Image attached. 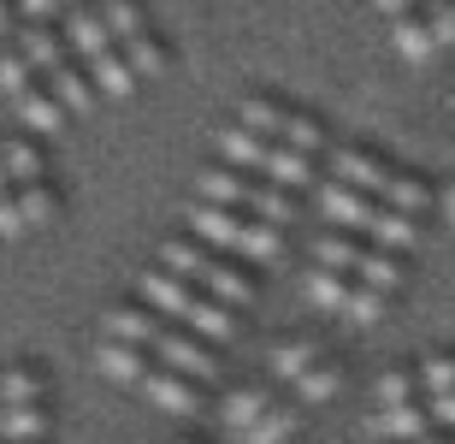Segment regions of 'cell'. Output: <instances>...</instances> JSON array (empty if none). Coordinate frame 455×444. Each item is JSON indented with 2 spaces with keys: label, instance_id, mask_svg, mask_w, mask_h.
I'll return each mask as SVG.
<instances>
[{
  "label": "cell",
  "instance_id": "28",
  "mask_svg": "<svg viewBox=\"0 0 455 444\" xmlns=\"http://www.w3.org/2000/svg\"><path fill=\"white\" fill-rule=\"evenodd\" d=\"M355 285H372V291L403 296V291H408V255H396V249H379V243L367 238V255H361V267H355Z\"/></svg>",
  "mask_w": 455,
  "mask_h": 444
},
{
  "label": "cell",
  "instance_id": "6",
  "mask_svg": "<svg viewBox=\"0 0 455 444\" xmlns=\"http://www.w3.org/2000/svg\"><path fill=\"white\" fill-rule=\"evenodd\" d=\"M154 361L172 367V374L202 379V385H220V343H207L202 332H189V326H178V320H166V332L154 343Z\"/></svg>",
  "mask_w": 455,
  "mask_h": 444
},
{
  "label": "cell",
  "instance_id": "34",
  "mask_svg": "<svg viewBox=\"0 0 455 444\" xmlns=\"http://www.w3.org/2000/svg\"><path fill=\"white\" fill-rule=\"evenodd\" d=\"M403 303V296H390V291H372V285H355V296H349V308H343V326H379V320H390V308Z\"/></svg>",
  "mask_w": 455,
  "mask_h": 444
},
{
  "label": "cell",
  "instance_id": "12",
  "mask_svg": "<svg viewBox=\"0 0 455 444\" xmlns=\"http://www.w3.org/2000/svg\"><path fill=\"white\" fill-rule=\"evenodd\" d=\"M325 350H331V343H325L320 332H278V338L267 343V374L290 392V385H296V379H302Z\"/></svg>",
  "mask_w": 455,
  "mask_h": 444
},
{
  "label": "cell",
  "instance_id": "27",
  "mask_svg": "<svg viewBox=\"0 0 455 444\" xmlns=\"http://www.w3.org/2000/svg\"><path fill=\"white\" fill-rule=\"evenodd\" d=\"M84 66H89V77H95V89H101V101H131L136 89H142V77H136L124 48H107V53H95V60H84Z\"/></svg>",
  "mask_w": 455,
  "mask_h": 444
},
{
  "label": "cell",
  "instance_id": "46",
  "mask_svg": "<svg viewBox=\"0 0 455 444\" xmlns=\"http://www.w3.org/2000/svg\"><path fill=\"white\" fill-rule=\"evenodd\" d=\"M450 160H455V154H450Z\"/></svg>",
  "mask_w": 455,
  "mask_h": 444
},
{
  "label": "cell",
  "instance_id": "5",
  "mask_svg": "<svg viewBox=\"0 0 455 444\" xmlns=\"http://www.w3.org/2000/svg\"><path fill=\"white\" fill-rule=\"evenodd\" d=\"M213 392L220 385H202L189 374H172V367H154V379L142 385V403L166 421H213Z\"/></svg>",
  "mask_w": 455,
  "mask_h": 444
},
{
  "label": "cell",
  "instance_id": "38",
  "mask_svg": "<svg viewBox=\"0 0 455 444\" xmlns=\"http://www.w3.org/2000/svg\"><path fill=\"white\" fill-rule=\"evenodd\" d=\"M426 409H432V427L438 432H455V392L450 397H426Z\"/></svg>",
  "mask_w": 455,
  "mask_h": 444
},
{
  "label": "cell",
  "instance_id": "23",
  "mask_svg": "<svg viewBox=\"0 0 455 444\" xmlns=\"http://www.w3.org/2000/svg\"><path fill=\"white\" fill-rule=\"evenodd\" d=\"M302 296L320 308L325 320H343V308H349V296H355V279H349V273H338V267H320V261H307Z\"/></svg>",
  "mask_w": 455,
  "mask_h": 444
},
{
  "label": "cell",
  "instance_id": "20",
  "mask_svg": "<svg viewBox=\"0 0 455 444\" xmlns=\"http://www.w3.org/2000/svg\"><path fill=\"white\" fill-rule=\"evenodd\" d=\"M60 36L71 42V53L77 60H95V53H107V48H118L113 42V30H107V18H101V6L89 0V6H71L66 18H60Z\"/></svg>",
  "mask_w": 455,
  "mask_h": 444
},
{
  "label": "cell",
  "instance_id": "33",
  "mask_svg": "<svg viewBox=\"0 0 455 444\" xmlns=\"http://www.w3.org/2000/svg\"><path fill=\"white\" fill-rule=\"evenodd\" d=\"M124 53H131V66H136L142 84H154V77H166V71H172V48H166V36H160V30L124 42Z\"/></svg>",
  "mask_w": 455,
  "mask_h": 444
},
{
  "label": "cell",
  "instance_id": "25",
  "mask_svg": "<svg viewBox=\"0 0 455 444\" xmlns=\"http://www.w3.org/2000/svg\"><path fill=\"white\" fill-rule=\"evenodd\" d=\"M343 379H349V367H343L338 350H325L314 367H307L296 385H290V397L302 403V409H320V403H331V397H343Z\"/></svg>",
  "mask_w": 455,
  "mask_h": 444
},
{
  "label": "cell",
  "instance_id": "42",
  "mask_svg": "<svg viewBox=\"0 0 455 444\" xmlns=\"http://www.w3.org/2000/svg\"><path fill=\"white\" fill-rule=\"evenodd\" d=\"M172 444H220V439H196V432H184V439H172Z\"/></svg>",
  "mask_w": 455,
  "mask_h": 444
},
{
  "label": "cell",
  "instance_id": "8",
  "mask_svg": "<svg viewBox=\"0 0 455 444\" xmlns=\"http://www.w3.org/2000/svg\"><path fill=\"white\" fill-rule=\"evenodd\" d=\"M314 214H320V225H338V231L367 238L372 214H379V196H367V190H355V184H338V178H320L314 184Z\"/></svg>",
  "mask_w": 455,
  "mask_h": 444
},
{
  "label": "cell",
  "instance_id": "18",
  "mask_svg": "<svg viewBox=\"0 0 455 444\" xmlns=\"http://www.w3.org/2000/svg\"><path fill=\"white\" fill-rule=\"evenodd\" d=\"M0 444H53V403H0Z\"/></svg>",
  "mask_w": 455,
  "mask_h": 444
},
{
  "label": "cell",
  "instance_id": "37",
  "mask_svg": "<svg viewBox=\"0 0 455 444\" xmlns=\"http://www.w3.org/2000/svg\"><path fill=\"white\" fill-rule=\"evenodd\" d=\"M426 18H432V36H438V48L450 53V48H455V0H426Z\"/></svg>",
  "mask_w": 455,
  "mask_h": 444
},
{
  "label": "cell",
  "instance_id": "30",
  "mask_svg": "<svg viewBox=\"0 0 455 444\" xmlns=\"http://www.w3.org/2000/svg\"><path fill=\"white\" fill-rule=\"evenodd\" d=\"M18 214H24V225H30V238L48 231V225H60V214H66L60 178H48V184H18Z\"/></svg>",
  "mask_w": 455,
  "mask_h": 444
},
{
  "label": "cell",
  "instance_id": "4",
  "mask_svg": "<svg viewBox=\"0 0 455 444\" xmlns=\"http://www.w3.org/2000/svg\"><path fill=\"white\" fill-rule=\"evenodd\" d=\"M278 397H284V385H278L272 374L225 379L220 392H213V427H220L213 439H220V444H236V432H249L254 421H260V415L278 403Z\"/></svg>",
  "mask_w": 455,
  "mask_h": 444
},
{
  "label": "cell",
  "instance_id": "10",
  "mask_svg": "<svg viewBox=\"0 0 455 444\" xmlns=\"http://www.w3.org/2000/svg\"><path fill=\"white\" fill-rule=\"evenodd\" d=\"M260 190H267V178L260 172H236V166H225V160H207L202 172H196V202H220V207H249L254 214V202H260ZM260 220V214H254Z\"/></svg>",
  "mask_w": 455,
  "mask_h": 444
},
{
  "label": "cell",
  "instance_id": "2",
  "mask_svg": "<svg viewBox=\"0 0 455 444\" xmlns=\"http://www.w3.org/2000/svg\"><path fill=\"white\" fill-rule=\"evenodd\" d=\"M154 261L172 267V273H184L189 285H202L207 296L243 308V314L260 303V267H249V261H236V255H220V249H207V243L189 238V231H166L160 249H154Z\"/></svg>",
  "mask_w": 455,
  "mask_h": 444
},
{
  "label": "cell",
  "instance_id": "41",
  "mask_svg": "<svg viewBox=\"0 0 455 444\" xmlns=\"http://www.w3.org/2000/svg\"><path fill=\"white\" fill-rule=\"evenodd\" d=\"M12 190H18V184H12V178H6V160H0V202H6Z\"/></svg>",
  "mask_w": 455,
  "mask_h": 444
},
{
  "label": "cell",
  "instance_id": "16",
  "mask_svg": "<svg viewBox=\"0 0 455 444\" xmlns=\"http://www.w3.org/2000/svg\"><path fill=\"white\" fill-rule=\"evenodd\" d=\"M0 160H6V178L12 184H48L53 178V154L42 137L30 131H12V137H0Z\"/></svg>",
  "mask_w": 455,
  "mask_h": 444
},
{
  "label": "cell",
  "instance_id": "35",
  "mask_svg": "<svg viewBox=\"0 0 455 444\" xmlns=\"http://www.w3.org/2000/svg\"><path fill=\"white\" fill-rule=\"evenodd\" d=\"M414 367H420L426 397H450V392H455V350H450V343H438V350L414 356Z\"/></svg>",
  "mask_w": 455,
  "mask_h": 444
},
{
  "label": "cell",
  "instance_id": "29",
  "mask_svg": "<svg viewBox=\"0 0 455 444\" xmlns=\"http://www.w3.org/2000/svg\"><path fill=\"white\" fill-rule=\"evenodd\" d=\"M361 255H367V238L338 231V225H320V238L307 243V261H320V267H338V273H349V279H355V267H361Z\"/></svg>",
  "mask_w": 455,
  "mask_h": 444
},
{
  "label": "cell",
  "instance_id": "45",
  "mask_svg": "<svg viewBox=\"0 0 455 444\" xmlns=\"http://www.w3.org/2000/svg\"><path fill=\"white\" fill-rule=\"evenodd\" d=\"M420 6H426V0H420Z\"/></svg>",
  "mask_w": 455,
  "mask_h": 444
},
{
  "label": "cell",
  "instance_id": "19",
  "mask_svg": "<svg viewBox=\"0 0 455 444\" xmlns=\"http://www.w3.org/2000/svg\"><path fill=\"white\" fill-rule=\"evenodd\" d=\"M379 202L432 220V214H438V184H432L426 172H414V166H403V160H396V172H390V184H385V196H379Z\"/></svg>",
  "mask_w": 455,
  "mask_h": 444
},
{
  "label": "cell",
  "instance_id": "31",
  "mask_svg": "<svg viewBox=\"0 0 455 444\" xmlns=\"http://www.w3.org/2000/svg\"><path fill=\"white\" fill-rule=\"evenodd\" d=\"M48 84H53V95L71 107V119H84V113H95V107H101V89H95V77H89L84 60H66Z\"/></svg>",
  "mask_w": 455,
  "mask_h": 444
},
{
  "label": "cell",
  "instance_id": "36",
  "mask_svg": "<svg viewBox=\"0 0 455 444\" xmlns=\"http://www.w3.org/2000/svg\"><path fill=\"white\" fill-rule=\"evenodd\" d=\"M30 84H36V66L24 60V48H18V36H12V42H0V89H6V95L18 101V95H24Z\"/></svg>",
  "mask_w": 455,
  "mask_h": 444
},
{
  "label": "cell",
  "instance_id": "7",
  "mask_svg": "<svg viewBox=\"0 0 455 444\" xmlns=\"http://www.w3.org/2000/svg\"><path fill=\"white\" fill-rule=\"evenodd\" d=\"M390 172H396V160L379 142H331V154H325V178L355 184V190H367V196H385Z\"/></svg>",
  "mask_w": 455,
  "mask_h": 444
},
{
  "label": "cell",
  "instance_id": "24",
  "mask_svg": "<svg viewBox=\"0 0 455 444\" xmlns=\"http://www.w3.org/2000/svg\"><path fill=\"white\" fill-rule=\"evenodd\" d=\"M426 225H432V220H420V214H403V207H385V202H379V214H372V231H367V238L379 243V249L414 255V249L426 243Z\"/></svg>",
  "mask_w": 455,
  "mask_h": 444
},
{
  "label": "cell",
  "instance_id": "1",
  "mask_svg": "<svg viewBox=\"0 0 455 444\" xmlns=\"http://www.w3.org/2000/svg\"><path fill=\"white\" fill-rule=\"evenodd\" d=\"M136 296L142 303H154L166 320H178V326H189V332H202L207 343H236L243 338V308H231V303H220V296H207L202 285H189L184 273H172V267H160V261H148L142 273H136Z\"/></svg>",
  "mask_w": 455,
  "mask_h": 444
},
{
  "label": "cell",
  "instance_id": "39",
  "mask_svg": "<svg viewBox=\"0 0 455 444\" xmlns=\"http://www.w3.org/2000/svg\"><path fill=\"white\" fill-rule=\"evenodd\" d=\"M438 214H443V220L455 225V172H450V178L438 184Z\"/></svg>",
  "mask_w": 455,
  "mask_h": 444
},
{
  "label": "cell",
  "instance_id": "44",
  "mask_svg": "<svg viewBox=\"0 0 455 444\" xmlns=\"http://www.w3.org/2000/svg\"><path fill=\"white\" fill-rule=\"evenodd\" d=\"M71 6H89V0H66V12H71Z\"/></svg>",
  "mask_w": 455,
  "mask_h": 444
},
{
  "label": "cell",
  "instance_id": "26",
  "mask_svg": "<svg viewBox=\"0 0 455 444\" xmlns=\"http://www.w3.org/2000/svg\"><path fill=\"white\" fill-rule=\"evenodd\" d=\"M372 409H403V403H426V385H420V367L414 361H390V367H379V379H372Z\"/></svg>",
  "mask_w": 455,
  "mask_h": 444
},
{
  "label": "cell",
  "instance_id": "43",
  "mask_svg": "<svg viewBox=\"0 0 455 444\" xmlns=\"http://www.w3.org/2000/svg\"><path fill=\"white\" fill-rule=\"evenodd\" d=\"M426 444H455V432H432V439H426Z\"/></svg>",
  "mask_w": 455,
  "mask_h": 444
},
{
  "label": "cell",
  "instance_id": "21",
  "mask_svg": "<svg viewBox=\"0 0 455 444\" xmlns=\"http://www.w3.org/2000/svg\"><path fill=\"white\" fill-rule=\"evenodd\" d=\"M390 48L403 53L408 66H432L438 60V36H432V18H426V6H414V12L403 18H390Z\"/></svg>",
  "mask_w": 455,
  "mask_h": 444
},
{
  "label": "cell",
  "instance_id": "13",
  "mask_svg": "<svg viewBox=\"0 0 455 444\" xmlns=\"http://www.w3.org/2000/svg\"><path fill=\"white\" fill-rule=\"evenodd\" d=\"M272 149H278V142H267L260 131H249V125H236V119H225L220 131H213V160H225V166H236V172H260V178H267Z\"/></svg>",
  "mask_w": 455,
  "mask_h": 444
},
{
  "label": "cell",
  "instance_id": "40",
  "mask_svg": "<svg viewBox=\"0 0 455 444\" xmlns=\"http://www.w3.org/2000/svg\"><path fill=\"white\" fill-rule=\"evenodd\" d=\"M372 6H379V12H385V24H390V18L414 12V6H420V0H372Z\"/></svg>",
  "mask_w": 455,
  "mask_h": 444
},
{
  "label": "cell",
  "instance_id": "14",
  "mask_svg": "<svg viewBox=\"0 0 455 444\" xmlns=\"http://www.w3.org/2000/svg\"><path fill=\"white\" fill-rule=\"evenodd\" d=\"M12 107H18V125H24L30 137H42V142H48V137H60V131L71 125V107L60 101V95H53V84H48V77H36V84L24 89V95H18Z\"/></svg>",
  "mask_w": 455,
  "mask_h": 444
},
{
  "label": "cell",
  "instance_id": "11",
  "mask_svg": "<svg viewBox=\"0 0 455 444\" xmlns=\"http://www.w3.org/2000/svg\"><path fill=\"white\" fill-rule=\"evenodd\" d=\"M160 332H166V314L154 303H142V296H118V303H107L101 314V338H124V343H160Z\"/></svg>",
  "mask_w": 455,
  "mask_h": 444
},
{
  "label": "cell",
  "instance_id": "17",
  "mask_svg": "<svg viewBox=\"0 0 455 444\" xmlns=\"http://www.w3.org/2000/svg\"><path fill=\"white\" fill-rule=\"evenodd\" d=\"M48 392H53L48 361H36V356L0 361V403H48Z\"/></svg>",
  "mask_w": 455,
  "mask_h": 444
},
{
  "label": "cell",
  "instance_id": "15",
  "mask_svg": "<svg viewBox=\"0 0 455 444\" xmlns=\"http://www.w3.org/2000/svg\"><path fill=\"white\" fill-rule=\"evenodd\" d=\"M432 409L426 403H403V409H372L367 415V439L372 444H426L432 439Z\"/></svg>",
  "mask_w": 455,
  "mask_h": 444
},
{
  "label": "cell",
  "instance_id": "32",
  "mask_svg": "<svg viewBox=\"0 0 455 444\" xmlns=\"http://www.w3.org/2000/svg\"><path fill=\"white\" fill-rule=\"evenodd\" d=\"M95 6H101V18H107V30H113L118 48L154 30V24H148V6H142V0H95Z\"/></svg>",
  "mask_w": 455,
  "mask_h": 444
},
{
  "label": "cell",
  "instance_id": "9",
  "mask_svg": "<svg viewBox=\"0 0 455 444\" xmlns=\"http://www.w3.org/2000/svg\"><path fill=\"white\" fill-rule=\"evenodd\" d=\"M154 350L148 343H124V338H95V374L107 379V385H118V392H136L142 397V385L154 379Z\"/></svg>",
  "mask_w": 455,
  "mask_h": 444
},
{
  "label": "cell",
  "instance_id": "22",
  "mask_svg": "<svg viewBox=\"0 0 455 444\" xmlns=\"http://www.w3.org/2000/svg\"><path fill=\"white\" fill-rule=\"evenodd\" d=\"M18 48H24V60L36 66V77H53L66 60H77L71 42L60 36V24H18Z\"/></svg>",
  "mask_w": 455,
  "mask_h": 444
},
{
  "label": "cell",
  "instance_id": "3",
  "mask_svg": "<svg viewBox=\"0 0 455 444\" xmlns=\"http://www.w3.org/2000/svg\"><path fill=\"white\" fill-rule=\"evenodd\" d=\"M184 231L189 238H202L207 249H220V255H236L249 261V267H267V261L284 255V231L267 220H254L249 207H220V202H184Z\"/></svg>",
  "mask_w": 455,
  "mask_h": 444
}]
</instances>
